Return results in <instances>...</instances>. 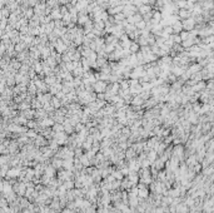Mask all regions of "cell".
<instances>
[{"label": "cell", "mask_w": 214, "mask_h": 213, "mask_svg": "<svg viewBox=\"0 0 214 213\" xmlns=\"http://www.w3.org/2000/svg\"><path fill=\"white\" fill-rule=\"evenodd\" d=\"M106 85H108V83L104 82V80H96L95 83L92 85L93 92L96 93V94H99V93H104L105 89H106Z\"/></svg>", "instance_id": "obj_1"}, {"label": "cell", "mask_w": 214, "mask_h": 213, "mask_svg": "<svg viewBox=\"0 0 214 213\" xmlns=\"http://www.w3.org/2000/svg\"><path fill=\"white\" fill-rule=\"evenodd\" d=\"M182 22V26H183V30H185V32H190V30L194 29V26H195V22H194V19L192 18H187V19H184V20H180Z\"/></svg>", "instance_id": "obj_2"}, {"label": "cell", "mask_w": 214, "mask_h": 213, "mask_svg": "<svg viewBox=\"0 0 214 213\" xmlns=\"http://www.w3.org/2000/svg\"><path fill=\"white\" fill-rule=\"evenodd\" d=\"M149 189H148V187L147 185H144V187H141V188H138V194H137V197L138 198H140V199H147L148 197H149Z\"/></svg>", "instance_id": "obj_3"}, {"label": "cell", "mask_w": 214, "mask_h": 213, "mask_svg": "<svg viewBox=\"0 0 214 213\" xmlns=\"http://www.w3.org/2000/svg\"><path fill=\"white\" fill-rule=\"evenodd\" d=\"M127 179L132 184L137 185V183L139 182V176H138L137 172H129V174L127 176Z\"/></svg>", "instance_id": "obj_4"}, {"label": "cell", "mask_w": 214, "mask_h": 213, "mask_svg": "<svg viewBox=\"0 0 214 213\" xmlns=\"http://www.w3.org/2000/svg\"><path fill=\"white\" fill-rule=\"evenodd\" d=\"M202 70V67H201V64H198V63H195V64H193L190 65V67L188 68V70H187V73L189 75H192V74H195V73H199V71Z\"/></svg>", "instance_id": "obj_5"}, {"label": "cell", "mask_w": 214, "mask_h": 213, "mask_svg": "<svg viewBox=\"0 0 214 213\" xmlns=\"http://www.w3.org/2000/svg\"><path fill=\"white\" fill-rule=\"evenodd\" d=\"M170 26H172V29H173L174 33L183 32V26H182V22H180V20H175V22H173Z\"/></svg>", "instance_id": "obj_6"}, {"label": "cell", "mask_w": 214, "mask_h": 213, "mask_svg": "<svg viewBox=\"0 0 214 213\" xmlns=\"http://www.w3.org/2000/svg\"><path fill=\"white\" fill-rule=\"evenodd\" d=\"M178 16H179V19H187V18H190L192 14H190V11L187 9H179L178 10Z\"/></svg>", "instance_id": "obj_7"}, {"label": "cell", "mask_w": 214, "mask_h": 213, "mask_svg": "<svg viewBox=\"0 0 214 213\" xmlns=\"http://www.w3.org/2000/svg\"><path fill=\"white\" fill-rule=\"evenodd\" d=\"M44 174L48 177H50V178H53L55 176V168L53 166H48L45 167V169H44Z\"/></svg>", "instance_id": "obj_8"}, {"label": "cell", "mask_w": 214, "mask_h": 213, "mask_svg": "<svg viewBox=\"0 0 214 213\" xmlns=\"http://www.w3.org/2000/svg\"><path fill=\"white\" fill-rule=\"evenodd\" d=\"M202 171H203V174H204V177H208V176H212V174H213L214 167H213V164H209L208 167L202 168Z\"/></svg>", "instance_id": "obj_9"}, {"label": "cell", "mask_w": 214, "mask_h": 213, "mask_svg": "<svg viewBox=\"0 0 214 213\" xmlns=\"http://www.w3.org/2000/svg\"><path fill=\"white\" fill-rule=\"evenodd\" d=\"M79 160H80V163L83 164V167L84 168H87V167H90V160L88 159L87 157H85V154H81L80 157H79Z\"/></svg>", "instance_id": "obj_10"}, {"label": "cell", "mask_w": 214, "mask_h": 213, "mask_svg": "<svg viewBox=\"0 0 214 213\" xmlns=\"http://www.w3.org/2000/svg\"><path fill=\"white\" fill-rule=\"evenodd\" d=\"M50 105L53 106L54 109H59L60 106H61V103H60V100L57 97H53V98L50 99Z\"/></svg>", "instance_id": "obj_11"}, {"label": "cell", "mask_w": 214, "mask_h": 213, "mask_svg": "<svg viewBox=\"0 0 214 213\" xmlns=\"http://www.w3.org/2000/svg\"><path fill=\"white\" fill-rule=\"evenodd\" d=\"M138 10H139V14L143 16L144 14H147V13H150L151 11V8H150L149 5H141V6L138 8Z\"/></svg>", "instance_id": "obj_12"}, {"label": "cell", "mask_w": 214, "mask_h": 213, "mask_svg": "<svg viewBox=\"0 0 214 213\" xmlns=\"http://www.w3.org/2000/svg\"><path fill=\"white\" fill-rule=\"evenodd\" d=\"M139 44H138L137 42L134 43V42H130V45H129V51L130 53H133V54H135V53H138L139 51Z\"/></svg>", "instance_id": "obj_13"}, {"label": "cell", "mask_w": 214, "mask_h": 213, "mask_svg": "<svg viewBox=\"0 0 214 213\" xmlns=\"http://www.w3.org/2000/svg\"><path fill=\"white\" fill-rule=\"evenodd\" d=\"M132 105H143L144 104V100L141 99L139 95H134V98L132 99Z\"/></svg>", "instance_id": "obj_14"}, {"label": "cell", "mask_w": 214, "mask_h": 213, "mask_svg": "<svg viewBox=\"0 0 214 213\" xmlns=\"http://www.w3.org/2000/svg\"><path fill=\"white\" fill-rule=\"evenodd\" d=\"M64 187H65V189L67 191H70V189H74V179H68V181H65L64 182Z\"/></svg>", "instance_id": "obj_15"}, {"label": "cell", "mask_w": 214, "mask_h": 213, "mask_svg": "<svg viewBox=\"0 0 214 213\" xmlns=\"http://www.w3.org/2000/svg\"><path fill=\"white\" fill-rule=\"evenodd\" d=\"M110 174L114 177V179H115V181H123V178H124V176L122 174V172H120L119 169L118 171H113Z\"/></svg>", "instance_id": "obj_16"}, {"label": "cell", "mask_w": 214, "mask_h": 213, "mask_svg": "<svg viewBox=\"0 0 214 213\" xmlns=\"http://www.w3.org/2000/svg\"><path fill=\"white\" fill-rule=\"evenodd\" d=\"M51 16H53L54 20H60V19H61V13H60V10L58 9V8H55V9L53 10V14H51Z\"/></svg>", "instance_id": "obj_17"}, {"label": "cell", "mask_w": 214, "mask_h": 213, "mask_svg": "<svg viewBox=\"0 0 214 213\" xmlns=\"http://www.w3.org/2000/svg\"><path fill=\"white\" fill-rule=\"evenodd\" d=\"M124 154H125V158H127L128 160H129V159H132V158L135 157V152H134V150H133L132 148H130V149H127L125 152H124Z\"/></svg>", "instance_id": "obj_18"}, {"label": "cell", "mask_w": 214, "mask_h": 213, "mask_svg": "<svg viewBox=\"0 0 214 213\" xmlns=\"http://www.w3.org/2000/svg\"><path fill=\"white\" fill-rule=\"evenodd\" d=\"M61 163H63V159H59V158H55V159H53V167L55 168V169H60Z\"/></svg>", "instance_id": "obj_19"}, {"label": "cell", "mask_w": 214, "mask_h": 213, "mask_svg": "<svg viewBox=\"0 0 214 213\" xmlns=\"http://www.w3.org/2000/svg\"><path fill=\"white\" fill-rule=\"evenodd\" d=\"M119 88L122 89V90H127V89H129V80H122L119 83Z\"/></svg>", "instance_id": "obj_20"}, {"label": "cell", "mask_w": 214, "mask_h": 213, "mask_svg": "<svg viewBox=\"0 0 214 213\" xmlns=\"http://www.w3.org/2000/svg\"><path fill=\"white\" fill-rule=\"evenodd\" d=\"M54 83H57V78L53 77V75H49V77H46L45 79V84H50V85H53Z\"/></svg>", "instance_id": "obj_21"}, {"label": "cell", "mask_w": 214, "mask_h": 213, "mask_svg": "<svg viewBox=\"0 0 214 213\" xmlns=\"http://www.w3.org/2000/svg\"><path fill=\"white\" fill-rule=\"evenodd\" d=\"M28 135H29L30 138H34V139H35L36 137H38V135H36V133H35V132H33V130H32V132H29V133H28Z\"/></svg>", "instance_id": "obj_22"}, {"label": "cell", "mask_w": 214, "mask_h": 213, "mask_svg": "<svg viewBox=\"0 0 214 213\" xmlns=\"http://www.w3.org/2000/svg\"><path fill=\"white\" fill-rule=\"evenodd\" d=\"M28 127H30V128H35V127H36V123L30 121V122H28Z\"/></svg>", "instance_id": "obj_23"}]
</instances>
